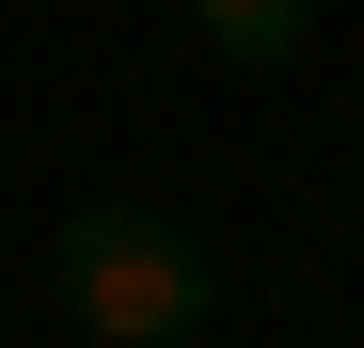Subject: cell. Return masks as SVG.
Wrapping results in <instances>:
<instances>
[{
  "mask_svg": "<svg viewBox=\"0 0 364 348\" xmlns=\"http://www.w3.org/2000/svg\"><path fill=\"white\" fill-rule=\"evenodd\" d=\"M48 285H64V317H80L95 348H191V332H206V254L174 238L159 206H64Z\"/></svg>",
  "mask_w": 364,
  "mask_h": 348,
  "instance_id": "obj_1",
  "label": "cell"
},
{
  "mask_svg": "<svg viewBox=\"0 0 364 348\" xmlns=\"http://www.w3.org/2000/svg\"><path fill=\"white\" fill-rule=\"evenodd\" d=\"M222 64H301V32H317V0H174Z\"/></svg>",
  "mask_w": 364,
  "mask_h": 348,
  "instance_id": "obj_2",
  "label": "cell"
}]
</instances>
